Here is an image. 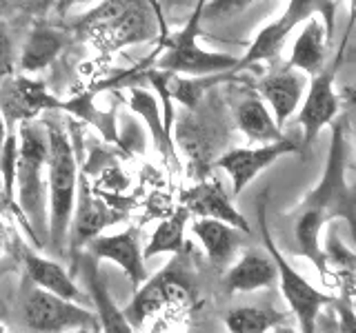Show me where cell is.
<instances>
[{"instance_id": "obj_15", "label": "cell", "mask_w": 356, "mask_h": 333, "mask_svg": "<svg viewBox=\"0 0 356 333\" xmlns=\"http://www.w3.org/2000/svg\"><path fill=\"white\" fill-rule=\"evenodd\" d=\"M181 205L196 218H214L227 222L241 233H250V222L241 211L234 207L232 198L218 180H200L198 185L189 187L181 196Z\"/></svg>"}, {"instance_id": "obj_22", "label": "cell", "mask_w": 356, "mask_h": 333, "mask_svg": "<svg viewBox=\"0 0 356 333\" xmlns=\"http://www.w3.org/2000/svg\"><path fill=\"white\" fill-rule=\"evenodd\" d=\"M234 118H236V125L243 131V136L250 138L252 142L267 144L285 138L283 129L276 125L270 107L259 96H250L241 100L236 111H234Z\"/></svg>"}, {"instance_id": "obj_8", "label": "cell", "mask_w": 356, "mask_h": 333, "mask_svg": "<svg viewBox=\"0 0 356 333\" xmlns=\"http://www.w3.org/2000/svg\"><path fill=\"white\" fill-rule=\"evenodd\" d=\"M22 318L25 325L33 331L40 333H63L70 329H94L98 327V318L92 311L83 309V305L65 300L56 293L44 291L36 287L25 300V309H22Z\"/></svg>"}, {"instance_id": "obj_12", "label": "cell", "mask_w": 356, "mask_h": 333, "mask_svg": "<svg viewBox=\"0 0 356 333\" xmlns=\"http://www.w3.org/2000/svg\"><path fill=\"white\" fill-rule=\"evenodd\" d=\"M120 218L122 216L116 209L107 207L103 200L92 196L89 187L83 180L78 185V191H76V207H74V216L70 225V236H67V249L72 251V255H78V251L87 247L89 240L100 236V231L109 225H114Z\"/></svg>"}, {"instance_id": "obj_21", "label": "cell", "mask_w": 356, "mask_h": 333, "mask_svg": "<svg viewBox=\"0 0 356 333\" xmlns=\"http://www.w3.org/2000/svg\"><path fill=\"white\" fill-rule=\"evenodd\" d=\"M194 236L200 240L203 249L207 253V260L214 266H225L232 262L234 253H236L241 236L238 229H234L227 222H220L214 218H196L192 222Z\"/></svg>"}, {"instance_id": "obj_38", "label": "cell", "mask_w": 356, "mask_h": 333, "mask_svg": "<svg viewBox=\"0 0 356 333\" xmlns=\"http://www.w3.org/2000/svg\"><path fill=\"white\" fill-rule=\"evenodd\" d=\"M323 333H339L337 331V325H334V322H330V325L323 327Z\"/></svg>"}, {"instance_id": "obj_24", "label": "cell", "mask_w": 356, "mask_h": 333, "mask_svg": "<svg viewBox=\"0 0 356 333\" xmlns=\"http://www.w3.org/2000/svg\"><path fill=\"white\" fill-rule=\"evenodd\" d=\"M129 109L147 122L149 133L154 138V144L159 147V151L165 155L167 160L176 162L172 133L165 129V122H163V116H161V109H159V103H156V98L147 92V89L134 87L131 89V98H129Z\"/></svg>"}, {"instance_id": "obj_3", "label": "cell", "mask_w": 356, "mask_h": 333, "mask_svg": "<svg viewBox=\"0 0 356 333\" xmlns=\"http://www.w3.org/2000/svg\"><path fill=\"white\" fill-rule=\"evenodd\" d=\"M47 129V189H49V247L65 255L67 236H70V225L76 207V191H78V166H76V151L74 144L67 136V131L58 122H44Z\"/></svg>"}, {"instance_id": "obj_27", "label": "cell", "mask_w": 356, "mask_h": 333, "mask_svg": "<svg viewBox=\"0 0 356 333\" xmlns=\"http://www.w3.org/2000/svg\"><path fill=\"white\" fill-rule=\"evenodd\" d=\"M289 31L281 20H274L270 25H265L259 33H256L254 42L250 44L248 53L238 58V65H236V71L245 69V67L250 65H256V62H272L278 58V53L283 51V44L289 36Z\"/></svg>"}, {"instance_id": "obj_23", "label": "cell", "mask_w": 356, "mask_h": 333, "mask_svg": "<svg viewBox=\"0 0 356 333\" xmlns=\"http://www.w3.org/2000/svg\"><path fill=\"white\" fill-rule=\"evenodd\" d=\"M63 111L67 114L76 116L78 120H85L87 125L96 127L103 138L107 142H116L118 140V133H116V107H109V109H100L96 105V87L94 89H87V92L78 94L70 100H63L60 105Z\"/></svg>"}, {"instance_id": "obj_14", "label": "cell", "mask_w": 356, "mask_h": 333, "mask_svg": "<svg viewBox=\"0 0 356 333\" xmlns=\"http://www.w3.org/2000/svg\"><path fill=\"white\" fill-rule=\"evenodd\" d=\"M307 83L309 80L305 74H300L287 65L283 69L267 74L259 83V98L270 107L276 125L281 129L300 107V100L307 92Z\"/></svg>"}, {"instance_id": "obj_41", "label": "cell", "mask_w": 356, "mask_h": 333, "mask_svg": "<svg viewBox=\"0 0 356 333\" xmlns=\"http://www.w3.org/2000/svg\"><path fill=\"white\" fill-rule=\"evenodd\" d=\"M352 305H354V311H356V293H352Z\"/></svg>"}, {"instance_id": "obj_39", "label": "cell", "mask_w": 356, "mask_h": 333, "mask_svg": "<svg viewBox=\"0 0 356 333\" xmlns=\"http://www.w3.org/2000/svg\"><path fill=\"white\" fill-rule=\"evenodd\" d=\"M63 333H92V331L85 329V327H78V329H70V331H63Z\"/></svg>"}, {"instance_id": "obj_35", "label": "cell", "mask_w": 356, "mask_h": 333, "mask_svg": "<svg viewBox=\"0 0 356 333\" xmlns=\"http://www.w3.org/2000/svg\"><path fill=\"white\" fill-rule=\"evenodd\" d=\"M350 3V20H348V29H345V33H352L354 25H356V0H348Z\"/></svg>"}, {"instance_id": "obj_29", "label": "cell", "mask_w": 356, "mask_h": 333, "mask_svg": "<svg viewBox=\"0 0 356 333\" xmlns=\"http://www.w3.org/2000/svg\"><path fill=\"white\" fill-rule=\"evenodd\" d=\"M54 5L56 0H0V18L3 16L42 18Z\"/></svg>"}, {"instance_id": "obj_25", "label": "cell", "mask_w": 356, "mask_h": 333, "mask_svg": "<svg viewBox=\"0 0 356 333\" xmlns=\"http://www.w3.org/2000/svg\"><path fill=\"white\" fill-rule=\"evenodd\" d=\"M189 211L181 205L174 214L165 216L154 229V236L149 238L147 247L143 249L145 258H154V255L163 253H181L185 249V227L189 220Z\"/></svg>"}, {"instance_id": "obj_19", "label": "cell", "mask_w": 356, "mask_h": 333, "mask_svg": "<svg viewBox=\"0 0 356 333\" xmlns=\"http://www.w3.org/2000/svg\"><path fill=\"white\" fill-rule=\"evenodd\" d=\"M327 31L323 20L318 16H312L303 22V29L296 36L292 44V53H289L287 67L305 74L314 76L325 67V49H327Z\"/></svg>"}, {"instance_id": "obj_13", "label": "cell", "mask_w": 356, "mask_h": 333, "mask_svg": "<svg viewBox=\"0 0 356 333\" xmlns=\"http://www.w3.org/2000/svg\"><path fill=\"white\" fill-rule=\"evenodd\" d=\"M87 251L96 260H109L118 264L122 273L136 287L147 280L143 247L138 240V231L134 227L120 233H111V236H96L94 240L87 242Z\"/></svg>"}, {"instance_id": "obj_18", "label": "cell", "mask_w": 356, "mask_h": 333, "mask_svg": "<svg viewBox=\"0 0 356 333\" xmlns=\"http://www.w3.org/2000/svg\"><path fill=\"white\" fill-rule=\"evenodd\" d=\"M65 47H67V38L60 29L38 22V25L31 27L29 36L20 49V58H18L20 71L31 76V74L47 69V67H51L54 60L63 53Z\"/></svg>"}, {"instance_id": "obj_37", "label": "cell", "mask_w": 356, "mask_h": 333, "mask_svg": "<svg viewBox=\"0 0 356 333\" xmlns=\"http://www.w3.org/2000/svg\"><path fill=\"white\" fill-rule=\"evenodd\" d=\"M272 333H298L296 329H292V327H285V325H278Z\"/></svg>"}, {"instance_id": "obj_6", "label": "cell", "mask_w": 356, "mask_h": 333, "mask_svg": "<svg viewBox=\"0 0 356 333\" xmlns=\"http://www.w3.org/2000/svg\"><path fill=\"white\" fill-rule=\"evenodd\" d=\"M205 3L207 0H196V7L192 11V16H189L187 25L165 40V44L161 47L163 56L156 62L159 69L183 74V76H209L222 71L236 74V65H238L236 56L207 51L198 44V31H200V22H203Z\"/></svg>"}, {"instance_id": "obj_32", "label": "cell", "mask_w": 356, "mask_h": 333, "mask_svg": "<svg viewBox=\"0 0 356 333\" xmlns=\"http://www.w3.org/2000/svg\"><path fill=\"white\" fill-rule=\"evenodd\" d=\"M252 0H207L203 7V20H222L236 16L238 11H243Z\"/></svg>"}, {"instance_id": "obj_36", "label": "cell", "mask_w": 356, "mask_h": 333, "mask_svg": "<svg viewBox=\"0 0 356 333\" xmlns=\"http://www.w3.org/2000/svg\"><path fill=\"white\" fill-rule=\"evenodd\" d=\"M7 133H9V127H7V122H5L3 114H0V151H3V147H5Z\"/></svg>"}, {"instance_id": "obj_42", "label": "cell", "mask_w": 356, "mask_h": 333, "mask_svg": "<svg viewBox=\"0 0 356 333\" xmlns=\"http://www.w3.org/2000/svg\"><path fill=\"white\" fill-rule=\"evenodd\" d=\"M350 100H356V89H354V92H350Z\"/></svg>"}, {"instance_id": "obj_10", "label": "cell", "mask_w": 356, "mask_h": 333, "mask_svg": "<svg viewBox=\"0 0 356 333\" xmlns=\"http://www.w3.org/2000/svg\"><path fill=\"white\" fill-rule=\"evenodd\" d=\"M292 153H303L300 151V144L289 138H281L276 142L259 144V147L229 149L222 153L214 164L220 171H225L229 176L232 194L241 196L261 171H265L267 166H272L276 160H281L283 155H292Z\"/></svg>"}, {"instance_id": "obj_33", "label": "cell", "mask_w": 356, "mask_h": 333, "mask_svg": "<svg viewBox=\"0 0 356 333\" xmlns=\"http://www.w3.org/2000/svg\"><path fill=\"white\" fill-rule=\"evenodd\" d=\"M11 205L5 200V196H3V191H0V211L3 209H9ZM5 244H7V231H5V227H3V222H0V253L5 251Z\"/></svg>"}, {"instance_id": "obj_7", "label": "cell", "mask_w": 356, "mask_h": 333, "mask_svg": "<svg viewBox=\"0 0 356 333\" xmlns=\"http://www.w3.org/2000/svg\"><path fill=\"white\" fill-rule=\"evenodd\" d=\"M350 33H345L341 40L339 53L334 56V60L330 67H323V69L314 76H309L307 83V92L303 96V107H300L298 114V125L303 129V149H309L314 140L321 136V131L330 127L334 118L339 116L341 109V98L337 94V76H339V67L343 62V53L348 47Z\"/></svg>"}, {"instance_id": "obj_16", "label": "cell", "mask_w": 356, "mask_h": 333, "mask_svg": "<svg viewBox=\"0 0 356 333\" xmlns=\"http://www.w3.org/2000/svg\"><path fill=\"white\" fill-rule=\"evenodd\" d=\"M78 266H83V278L87 282V291L92 302L96 307V318H98V329L103 333H134V327L122 314V309L114 302V298L107 291L105 280L100 278L98 271V260L92 255H83Z\"/></svg>"}, {"instance_id": "obj_40", "label": "cell", "mask_w": 356, "mask_h": 333, "mask_svg": "<svg viewBox=\"0 0 356 333\" xmlns=\"http://www.w3.org/2000/svg\"><path fill=\"white\" fill-rule=\"evenodd\" d=\"M0 333H7V327L3 325V322H0Z\"/></svg>"}, {"instance_id": "obj_9", "label": "cell", "mask_w": 356, "mask_h": 333, "mask_svg": "<svg viewBox=\"0 0 356 333\" xmlns=\"http://www.w3.org/2000/svg\"><path fill=\"white\" fill-rule=\"evenodd\" d=\"M63 100L56 98L47 85L27 74H14L0 85V114H3L9 129L22 122L36 120L42 111L60 109Z\"/></svg>"}, {"instance_id": "obj_30", "label": "cell", "mask_w": 356, "mask_h": 333, "mask_svg": "<svg viewBox=\"0 0 356 333\" xmlns=\"http://www.w3.org/2000/svg\"><path fill=\"white\" fill-rule=\"evenodd\" d=\"M334 325L339 333H356V311L352 305V293H343L341 298H334Z\"/></svg>"}, {"instance_id": "obj_2", "label": "cell", "mask_w": 356, "mask_h": 333, "mask_svg": "<svg viewBox=\"0 0 356 333\" xmlns=\"http://www.w3.org/2000/svg\"><path fill=\"white\" fill-rule=\"evenodd\" d=\"M18 136V164H16V203L27 218L31 229L36 231L42 247L49 233V214H47V129L40 122H22L16 129Z\"/></svg>"}, {"instance_id": "obj_17", "label": "cell", "mask_w": 356, "mask_h": 333, "mask_svg": "<svg viewBox=\"0 0 356 333\" xmlns=\"http://www.w3.org/2000/svg\"><path fill=\"white\" fill-rule=\"evenodd\" d=\"M278 271L270 253L248 251L225 273V289L229 293H252L276 284Z\"/></svg>"}, {"instance_id": "obj_20", "label": "cell", "mask_w": 356, "mask_h": 333, "mask_svg": "<svg viewBox=\"0 0 356 333\" xmlns=\"http://www.w3.org/2000/svg\"><path fill=\"white\" fill-rule=\"evenodd\" d=\"M20 258H22V266H25V273L36 287L44 289V291H49V293L60 296L65 300H72V302H83V298H85L83 291L72 280V275L56 260H49L29 249H22Z\"/></svg>"}, {"instance_id": "obj_11", "label": "cell", "mask_w": 356, "mask_h": 333, "mask_svg": "<svg viewBox=\"0 0 356 333\" xmlns=\"http://www.w3.org/2000/svg\"><path fill=\"white\" fill-rule=\"evenodd\" d=\"M189 298V291L185 287V280L181 278L176 269H172V264L165 271H161L147 284H140V291L134 296L131 302L122 309V314L129 320L131 327H143L145 320H149L154 314L165 305H181Z\"/></svg>"}, {"instance_id": "obj_34", "label": "cell", "mask_w": 356, "mask_h": 333, "mask_svg": "<svg viewBox=\"0 0 356 333\" xmlns=\"http://www.w3.org/2000/svg\"><path fill=\"white\" fill-rule=\"evenodd\" d=\"M78 3H83V0H56V11H58V14L63 16V14H67V11H70L74 5H78Z\"/></svg>"}, {"instance_id": "obj_31", "label": "cell", "mask_w": 356, "mask_h": 333, "mask_svg": "<svg viewBox=\"0 0 356 333\" xmlns=\"http://www.w3.org/2000/svg\"><path fill=\"white\" fill-rule=\"evenodd\" d=\"M16 74V58H14V42H11L9 29L5 25V20L0 18V85L7 78Z\"/></svg>"}, {"instance_id": "obj_5", "label": "cell", "mask_w": 356, "mask_h": 333, "mask_svg": "<svg viewBox=\"0 0 356 333\" xmlns=\"http://www.w3.org/2000/svg\"><path fill=\"white\" fill-rule=\"evenodd\" d=\"M265 207H267V196L263 194V198L259 200V227H261V238H263L265 249L272 255V260L276 264V271H278L276 282L281 287V293L285 298L289 311H292L294 318L298 320L300 333H318L321 311L325 309V305H332L337 296L323 293L321 289L309 284L305 280V275L298 273L294 266L285 260V255L276 247V242L272 238L270 227H267Z\"/></svg>"}, {"instance_id": "obj_1", "label": "cell", "mask_w": 356, "mask_h": 333, "mask_svg": "<svg viewBox=\"0 0 356 333\" xmlns=\"http://www.w3.org/2000/svg\"><path fill=\"white\" fill-rule=\"evenodd\" d=\"M345 118L337 116L330 125L327 160L318 182L300 200L298 211L327 225L332 220H345L356 244V182L348 178V138H345Z\"/></svg>"}, {"instance_id": "obj_26", "label": "cell", "mask_w": 356, "mask_h": 333, "mask_svg": "<svg viewBox=\"0 0 356 333\" xmlns=\"http://www.w3.org/2000/svg\"><path fill=\"white\" fill-rule=\"evenodd\" d=\"M337 9H339V0H287V7L278 20H281L289 31H294L298 25H303L307 18L318 16L323 20V25H325L327 38L332 40L334 25H337Z\"/></svg>"}, {"instance_id": "obj_28", "label": "cell", "mask_w": 356, "mask_h": 333, "mask_svg": "<svg viewBox=\"0 0 356 333\" xmlns=\"http://www.w3.org/2000/svg\"><path fill=\"white\" fill-rule=\"evenodd\" d=\"M278 325H283V316L265 307H236L225 316L229 333H272Z\"/></svg>"}, {"instance_id": "obj_4", "label": "cell", "mask_w": 356, "mask_h": 333, "mask_svg": "<svg viewBox=\"0 0 356 333\" xmlns=\"http://www.w3.org/2000/svg\"><path fill=\"white\" fill-rule=\"evenodd\" d=\"M85 31L105 53L156 36V14L147 0H105L85 18Z\"/></svg>"}]
</instances>
